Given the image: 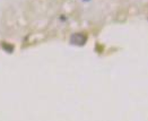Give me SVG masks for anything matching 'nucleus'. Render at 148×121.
I'll use <instances>...</instances> for the list:
<instances>
[{
	"mask_svg": "<svg viewBox=\"0 0 148 121\" xmlns=\"http://www.w3.org/2000/svg\"><path fill=\"white\" fill-rule=\"evenodd\" d=\"M84 1H89V0H84Z\"/></svg>",
	"mask_w": 148,
	"mask_h": 121,
	"instance_id": "nucleus-2",
	"label": "nucleus"
},
{
	"mask_svg": "<svg viewBox=\"0 0 148 121\" xmlns=\"http://www.w3.org/2000/svg\"><path fill=\"white\" fill-rule=\"evenodd\" d=\"M86 34H82V33H76L73 34V36L70 38V43L75 45H84L86 43Z\"/></svg>",
	"mask_w": 148,
	"mask_h": 121,
	"instance_id": "nucleus-1",
	"label": "nucleus"
}]
</instances>
